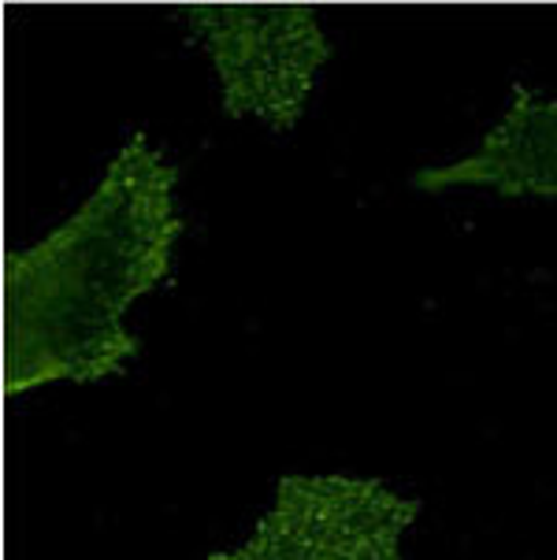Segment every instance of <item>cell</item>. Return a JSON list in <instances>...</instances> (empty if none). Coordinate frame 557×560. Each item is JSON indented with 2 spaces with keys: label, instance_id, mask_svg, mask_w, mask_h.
Wrapping results in <instances>:
<instances>
[{
  "label": "cell",
  "instance_id": "277c9868",
  "mask_svg": "<svg viewBox=\"0 0 557 560\" xmlns=\"http://www.w3.org/2000/svg\"><path fill=\"white\" fill-rule=\"evenodd\" d=\"M413 183L428 194L479 186L506 197H557V97L517 82L506 112L468 156L423 167Z\"/></svg>",
  "mask_w": 557,
  "mask_h": 560
},
{
  "label": "cell",
  "instance_id": "6da1fadb",
  "mask_svg": "<svg viewBox=\"0 0 557 560\" xmlns=\"http://www.w3.org/2000/svg\"><path fill=\"white\" fill-rule=\"evenodd\" d=\"M178 234L175 167L135 130L79 212L8 260V394L119 375L138 353L127 312L167 279Z\"/></svg>",
  "mask_w": 557,
  "mask_h": 560
},
{
  "label": "cell",
  "instance_id": "3957f363",
  "mask_svg": "<svg viewBox=\"0 0 557 560\" xmlns=\"http://www.w3.org/2000/svg\"><path fill=\"white\" fill-rule=\"evenodd\" d=\"M417 516L420 501L380 479L287 476L253 535L209 560H409L402 538Z\"/></svg>",
  "mask_w": 557,
  "mask_h": 560
},
{
  "label": "cell",
  "instance_id": "7a4b0ae2",
  "mask_svg": "<svg viewBox=\"0 0 557 560\" xmlns=\"http://www.w3.org/2000/svg\"><path fill=\"white\" fill-rule=\"evenodd\" d=\"M178 15L201 34L220 79L223 112L294 130L313 97L332 42L313 8L301 4H186Z\"/></svg>",
  "mask_w": 557,
  "mask_h": 560
}]
</instances>
